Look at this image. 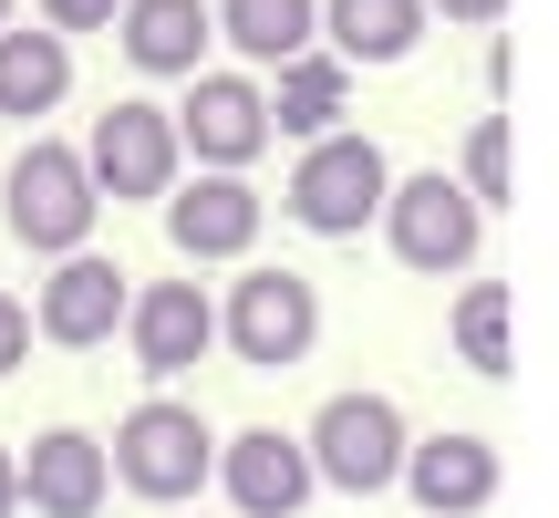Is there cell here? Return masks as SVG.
Listing matches in <instances>:
<instances>
[{"instance_id": "4fadbf2b", "label": "cell", "mask_w": 559, "mask_h": 518, "mask_svg": "<svg viewBox=\"0 0 559 518\" xmlns=\"http://www.w3.org/2000/svg\"><path fill=\"white\" fill-rule=\"evenodd\" d=\"M394 487H415L425 518H477L487 498H498V446H487L477 425L415 436V446H404V478H394Z\"/></svg>"}, {"instance_id": "7a4b0ae2", "label": "cell", "mask_w": 559, "mask_h": 518, "mask_svg": "<svg viewBox=\"0 0 559 518\" xmlns=\"http://www.w3.org/2000/svg\"><path fill=\"white\" fill-rule=\"evenodd\" d=\"M404 446H415V425H404L394 395H321L311 436H300V457H311V487H342V498H383V487L404 478Z\"/></svg>"}, {"instance_id": "8992f818", "label": "cell", "mask_w": 559, "mask_h": 518, "mask_svg": "<svg viewBox=\"0 0 559 518\" xmlns=\"http://www.w3.org/2000/svg\"><path fill=\"white\" fill-rule=\"evenodd\" d=\"M94 177H83V145H21L11 156V187H0V219H11L21 249L41 259H73L94 249Z\"/></svg>"}, {"instance_id": "7402d4cb", "label": "cell", "mask_w": 559, "mask_h": 518, "mask_svg": "<svg viewBox=\"0 0 559 518\" xmlns=\"http://www.w3.org/2000/svg\"><path fill=\"white\" fill-rule=\"evenodd\" d=\"M115 11L124 0H41V32H62V42L73 32H115Z\"/></svg>"}, {"instance_id": "ffe728a7", "label": "cell", "mask_w": 559, "mask_h": 518, "mask_svg": "<svg viewBox=\"0 0 559 518\" xmlns=\"http://www.w3.org/2000/svg\"><path fill=\"white\" fill-rule=\"evenodd\" d=\"M508 311H519V301H508L498 280H466L456 311H445V332H456V363H466V374H487V384H508V363H519V342H508Z\"/></svg>"}, {"instance_id": "30bf717a", "label": "cell", "mask_w": 559, "mask_h": 518, "mask_svg": "<svg viewBox=\"0 0 559 518\" xmlns=\"http://www.w3.org/2000/svg\"><path fill=\"white\" fill-rule=\"evenodd\" d=\"M124 342H135L145 384H177V374H198V363L218 353V301H207L198 280H145V291L124 301Z\"/></svg>"}, {"instance_id": "7c38bea8", "label": "cell", "mask_w": 559, "mask_h": 518, "mask_svg": "<svg viewBox=\"0 0 559 518\" xmlns=\"http://www.w3.org/2000/svg\"><path fill=\"white\" fill-rule=\"evenodd\" d=\"M104 498H115L104 436H83V425H41V436L21 446V508H32V518H94Z\"/></svg>"}, {"instance_id": "603a6c76", "label": "cell", "mask_w": 559, "mask_h": 518, "mask_svg": "<svg viewBox=\"0 0 559 518\" xmlns=\"http://www.w3.org/2000/svg\"><path fill=\"white\" fill-rule=\"evenodd\" d=\"M21 363H32V301H11V291H0V384H11Z\"/></svg>"}, {"instance_id": "484cf974", "label": "cell", "mask_w": 559, "mask_h": 518, "mask_svg": "<svg viewBox=\"0 0 559 518\" xmlns=\"http://www.w3.org/2000/svg\"><path fill=\"white\" fill-rule=\"evenodd\" d=\"M0 32H11V0H0Z\"/></svg>"}, {"instance_id": "9c48e42d", "label": "cell", "mask_w": 559, "mask_h": 518, "mask_svg": "<svg viewBox=\"0 0 559 518\" xmlns=\"http://www.w3.org/2000/svg\"><path fill=\"white\" fill-rule=\"evenodd\" d=\"M124 301H135V280H124L104 249H73V259H52V280H41V301H32V342L104 353V342L124 332Z\"/></svg>"}, {"instance_id": "9a60e30c", "label": "cell", "mask_w": 559, "mask_h": 518, "mask_svg": "<svg viewBox=\"0 0 559 518\" xmlns=\"http://www.w3.org/2000/svg\"><path fill=\"white\" fill-rule=\"evenodd\" d=\"M166 239L187 259H249V239H260V187L249 177H177Z\"/></svg>"}, {"instance_id": "d6986e66", "label": "cell", "mask_w": 559, "mask_h": 518, "mask_svg": "<svg viewBox=\"0 0 559 518\" xmlns=\"http://www.w3.org/2000/svg\"><path fill=\"white\" fill-rule=\"evenodd\" d=\"M207 11H218V42L239 62H300L321 42V0H207Z\"/></svg>"}, {"instance_id": "cb8c5ba5", "label": "cell", "mask_w": 559, "mask_h": 518, "mask_svg": "<svg viewBox=\"0 0 559 518\" xmlns=\"http://www.w3.org/2000/svg\"><path fill=\"white\" fill-rule=\"evenodd\" d=\"M425 21H466V32H498L508 0H425Z\"/></svg>"}, {"instance_id": "3957f363", "label": "cell", "mask_w": 559, "mask_h": 518, "mask_svg": "<svg viewBox=\"0 0 559 518\" xmlns=\"http://www.w3.org/2000/svg\"><path fill=\"white\" fill-rule=\"evenodd\" d=\"M83 177H94V198L115 208H166L187 177V145H177V115H166L156 94H124L94 115V136H83Z\"/></svg>"}, {"instance_id": "44dd1931", "label": "cell", "mask_w": 559, "mask_h": 518, "mask_svg": "<svg viewBox=\"0 0 559 518\" xmlns=\"http://www.w3.org/2000/svg\"><path fill=\"white\" fill-rule=\"evenodd\" d=\"M508 145H519V136H508V115H477V125H466V145H456V187L487 208V219L508 208Z\"/></svg>"}, {"instance_id": "8fae6325", "label": "cell", "mask_w": 559, "mask_h": 518, "mask_svg": "<svg viewBox=\"0 0 559 518\" xmlns=\"http://www.w3.org/2000/svg\"><path fill=\"white\" fill-rule=\"evenodd\" d=\"M218 487L239 518H300L311 508V457L280 425H239V436H218Z\"/></svg>"}, {"instance_id": "52a82bcc", "label": "cell", "mask_w": 559, "mask_h": 518, "mask_svg": "<svg viewBox=\"0 0 559 518\" xmlns=\"http://www.w3.org/2000/svg\"><path fill=\"white\" fill-rule=\"evenodd\" d=\"M177 145L198 156V177H249V166L270 156V94H260V73H198L177 104Z\"/></svg>"}, {"instance_id": "ba28073f", "label": "cell", "mask_w": 559, "mask_h": 518, "mask_svg": "<svg viewBox=\"0 0 559 518\" xmlns=\"http://www.w3.org/2000/svg\"><path fill=\"white\" fill-rule=\"evenodd\" d=\"M218 342L239 363H260V374H280V363H300L321 342V291L300 270H239V291L218 301Z\"/></svg>"}, {"instance_id": "5b68a950", "label": "cell", "mask_w": 559, "mask_h": 518, "mask_svg": "<svg viewBox=\"0 0 559 518\" xmlns=\"http://www.w3.org/2000/svg\"><path fill=\"white\" fill-rule=\"evenodd\" d=\"M383 249L404 259V270H425V280H445V270H477V249H487V208L466 198L445 166H415V177H394V198H383Z\"/></svg>"}, {"instance_id": "ac0fdd59", "label": "cell", "mask_w": 559, "mask_h": 518, "mask_svg": "<svg viewBox=\"0 0 559 518\" xmlns=\"http://www.w3.org/2000/svg\"><path fill=\"white\" fill-rule=\"evenodd\" d=\"M62 94H73V42L62 32H0V115L41 125V115H62Z\"/></svg>"}, {"instance_id": "5bb4252c", "label": "cell", "mask_w": 559, "mask_h": 518, "mask_svg": "<svg viewBox=\"0 0 559 518\" xmlns=\"http://www.w3.org/2000/svg\"><path fill=\"white\" fill-rule=\"evenodd\" d=\"M115 42H124V62L145 83H198V62L218 52V11L207 0H124Z\"/></svg>"}, {"instance_id": "277c9868", "label": "cell", "mask_w": 559, "mask_h": 518, "mask_svg": "<svg viewBox=\"0 0 559 518\" xmlns=\"http://www.w3.org/2000/svg\"><path fill=\"white\" fill-rule=\"evenodd\" d=\"M383 198H394V156H383L373 136H321L300 145L290 166V228H311V239H362V228L383 219Z\"/></svg>"}, {"instance_id": "d4e9b609", "label": "cell", "mask_w": 559, "mask_h": 518, "mask_svg": "<svg viewBox=\"0 0 559 518\" xmlns=\"http://www.w3.org/2000/svg\"><path fill=\"white\" fill-rule=\"evenodd\" d=\"M0 518H21V457L0 446Z\"/></svg>"}, {"instance_id": "e0dca14e", "label": "cell", "mask_w": 559, "mask_h": 518, "mask_svg": "<svg viewBox=\"0 0 559 518\" xmlns=\"http://www.w3.org/2000/svg\"><path fill=\"white\" fill-rule=\"evenodd\" d=\"M425 42V0H321V52L353 62H415Z\"/></svg>"}, {"instance_id": "6da1fadb", "label": "cell", "mask_w": 559, "mask_h": 518, "mask_svg": "<svg viewBox=\"0 0 559 518\" xmlns=\"http://www.w3.org/2000/svg\"><path fill=\"white\" fill-rule=\"evenodd\" d=\"M104 467H115V487H135L145 508H187L218 478V425H207L198 404H177V395H135L124 425H115V446H104Z\"/></svg>"}, {"instance_id": "2e32d148", "label": "cell", "mask_w": 559, "mask_h": 518, "mask_svg": "<svg viewBox=\"0 0 559 518\" xmlns=\"http://www.w3.org/2000/svg\"><path fill=\"white\" fill-rule=\"evenodd\" d=\"M260 94H270V136L280 145H321V136H342V115H353V73H342L332 52L280 62V83H260Z\"/></svg>"}]
</instances>
